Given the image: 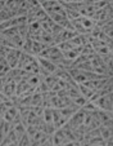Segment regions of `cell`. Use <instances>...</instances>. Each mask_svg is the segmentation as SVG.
<instances>
[{
    "instance_id": "e0dca14e",
    "label": "cell",
    "mask_w": 113,
    "mask_h": 146,
    "mask_svg": "<svg viewBox=\"0 0 113 146\" xmlns=\"http://www.w3.org/2000/svg\"><path fill=\"white\" fill-rule=\"evenodd\" d=\"M72 101H73L74 104H76V105H78V106H80V108H82V106L85 105V104H86V102L89 101V100H86V98H85V97H84V96H80V97H77V98L72 100Z\"/></svg>"
},
{
    "instance_id": "ba28073f",
    "label": "cell",
    "mask_w": 113,
    "mask_h": 146,
    "mask_svg": "<svg viewBox=\"0 0 113 146\" xmlns=\"http://www.w3.org/2000/svg\"><path fill=\"white\" fill-rule=\"evenodd\" d=\"M31 106H44V94L35 91L31 96Z\"/></svg>"
},
{
    "instance_id": "9c48e42d",
    "label": "cell",
    "mask_w": 113,
    "mask_h": 146,
    "mask_svg": "<svg viewBox=\"0 0 113 146\" xmlns=\"http://www.w3.org/2000/svg\"><path fill=\"white\" fill-rule=\"evenodd\" d=\"M12 128H13V123H10V121L3 119V121H1V140L5 138L7 136L9 135V132L12 131Z\"/></svg>"
},
{
    "instance_id": "5b68a950",
    "label": "cell",
    "mask_w": 113,
    "mask_h": 146,
    "mask_svg": "<svg viewBox=\"0 0 113 146\" xmlns=\"http://www.w3.org/2000/svg\"><path fill=\"white\" fill-rule=\"evenodd\" d=\"M37 61L40 64V67L44 69L45 71H48L49 74H54L57 70H58V65L54 64L53 61L46 60V58H42V57H37Z\"/></svg>"
},
{
    "instance_id": "4fadbf2b",
    "label": "cell",
    "mask_w": 113,
    "mask_h": 146,
    "mask_svg": "<svg viewBox=\"0 0 113 146\" xmlns=\"http://www.w3.org/2000/svg\"><path fill=\"white\" fill-rule=\"evenodd\" d=\"M44 120L46 124H54L53 123V109L52 108H45L44 111Z\"/></svg>"
},
{
    "instance_id": "9a60e30c",
    "label": "cell",
    "mask_w": 113,
    "mask_h": 146,
    "mask_svg": "<svg viewBox=\"0 0 113 146\" xmlns=\"http://www.w3.org/2000/svg\"><path fill=\"white\" fill-rule=\"evenodd\" d=\"M81 109H84L85 111H98L99 110V108H98V106L95 105L94 102H91V101H88Z\"/></svg>"
},
{
    "instance_id": "277c9868",
    "label": "cell",
    "mask_w": 113,
    "mask_h": 146,
    "mask_svg": "<svg viewBox=\"0 0 113 146\" xmlns=\"http://www.w3.org/2000/svg\"><path fill=\"white\" fill-rule=\"evenodd\" d=\"M21 56H22V50L21 49H10V52L8 53V56H7L5 58H7V61H8V64L10 65L12 69H17V67H18Z\"/></svg>"
},
{
    "instance_id": "6da1fadb",
    "label": "cell",
    "mask_w": 113,
    "mask_h": 146,
    "mask_svg": "<svg viewBox=\"0 0 113 146\" xmlns=\"http://www.w3.org/2000/svg\"><path fill=\"white\" fill-rule=\"evenodd\" d=\"M72 25H73L74 30L78 35H88V34L91 33L95 26H97V22L94 21L90 17H82L81 16L76 21H72Z\"/></svg>"
},
{
    "instance_id": "30bf717a",
    "label": "cell",
    "mask_w": 113,
    "mask_h": 146,
    "mask_svg": "<svg viewBox=\"0 0 113 146\" xmlns=\"http://www.w3.org/2000/svg\"><path fill=\"white\" fill-rule=\"evenodd\" d=\"M78 88H80L81 94H82L86 100H90L91 97L94 96V93H95V91H93V89L89 88V87L85 86V84H78Z\"/></svg>"
},
{
    "instance_id": "7a4b0ae2",
    "label": "cell",
    "mask_w": 113,
    "mask_h": 146,
    "mask_svg": "<svg viewBox=\"0 0 113 146\" xmlns=\"http://www.w3.org/2000/svg\"><path fill=\"white\" fill-rule=\"evenodd\" d=\"M39 57L50 60V61H53L54 64L58 65L59 62H61V60L63 58V52L58 48V45H53V47H48Z\"/></svg>"
},
{
    "instance_id": "8fae6325",
    "label": "cell",
    "mask_w": 113,
    "mask_h": 146,
    "mask_svg": "<svg viewBox=\"0 0 113 146\" xmlns=\"http://www.w3.org/2000/svg\"><path fill=\"white\" fill-rule=\"evenodd\" d=\"M99 131H100V136H102L105 141H108L113 136V132L110 131V128H108L107 125H104V124H102L99 127Z\"/></svg>"
},
{
    "instance_id": "5bb4252c",
    "label": "cell",
    "mask_w": 113,
    "mask_h": 146,
    "mask_svg": "<svg viewBox=\"0 0 113 146\" xmlns=\"http://www.w3.org/2000/svg\"><path fill=\"white\" fill-rule=\"evenodd\" d=\"M36 92H39V93H48V92H50V88L48 87V84L44 82V79H42V82L40 83L39 86L36 87Z\"/></svg>"
},
{
    "instance_id": "52a82bcc",
    "label": "cell",
    "mask_w": 113,
    "mask_h": 146,
    "mask_svg": "<svg viewBox=\"0 0 113 146\" xmlns=\"http://www.w3.org/2000/svg\"><path fill=\"white\" fill-rule=\"evenodd\" d=\"M1 93H4L5 96L13 98L17 93V83L16 82H8L7 84L1 86Z\"/></svg>"
},
{
    "instance_id": "2e32d148",
    "label": "cell",
    "mask_w": 113,
    "mask_h": 146,
    "mask_svg": "<svg viewBox=\"0 0 113 146\" xmlns=\"http://www.w3.org/2000/svg\"><path fill=\"white\" fill-rule=\"evenodd\" d=\"M18 145H20V146H28V145H32V142H31V138H30V136L27 135V132H26V135L20 140Z\"/></svg>"
},
{
    "instance_id": "7c38bea8",
    "label": "cell",
    "mask_w": 113,
    "mask_h": 146,
    "mask_svg": "<svg viewBox=\"0 0 113 146\" xmlns=\"http://www.w3.org/2000/svg\"><path fill=\"white\" fill-rule=\"evenodd\" d=\"M1 69H0V75L1 76H4V75H7L9 71L12 70V67H10V65L8 64V61H7V58H4V57H1Z\"/></svg>"
},
{
    "instance_id": "3957f363",
    "label": "cell",
    "mask_w": 113,
    "mask_h": 146,
    "mask_svg": "<svg viewBox=\"0 0 113 146\" xmlns=\"http://www.w3.org/2000/svg\"><path fill=\"white\" fill-rule=\"evenodd\" d=\"M84 119H85V110L84 109H80L78 111L72 115V118L68 120V125L74 129V128H78L81 125H84Z\"/></svg>"
},
{
    "instance_id": "8992f818",
    "label": "cell",
    "mask_w": 113,
    "mask_h": 146,
    "mask_svg": "<svg viewBox=\"0 0 113 146\" xmlns=\"http://www.w3.org/2000/svg\"><path fill=\"white\" fill-rule=\"evenodd\" d=\"M108 79L109 78H97V79H93V80H89V82L85 83V86H88L89 88H91L93 91L98 92L103 88V87L107 84Z\"/></svg>"
}]
</instances>
